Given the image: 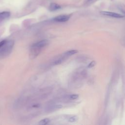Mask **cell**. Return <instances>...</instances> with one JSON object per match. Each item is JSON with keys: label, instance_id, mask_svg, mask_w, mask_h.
I'll use <instances>...</instances> for the list:
<instances>
[{"label": "cell", "instance_id": "obj_2", "mask_svg": "<svg viewBox=\"0 0 125 125\" xmlns=\"http://www.w3.org/2000/svg\"><path fill=\"white\" fill-rule=\"evenodd\" d=\"M101 13L103 15L111 17L113 18H122L124 17V15L119 13H115V12H109V11H102L101 12Z\"/></svg>", "mask_w": 125, "mask_h": 125}, {"label": "cell", "instance_id": "obj_15", "mask_svg": "<svg viewBox=\"0 0 125 125\" xmlns=\"http://www.w3.org/2000/svg\"><path fill=\"white\" fill-rule=\"evenodd\" d=\"M91 0H88V1H91Z\"/></svg>", "mask_w": 125, "mask_h": 125}, {"label": "cell", "instance_id": "obj_4", "mask_svg": "<svg viewBox=\"0 0 125 125\" xmlns=\"http://www.w3.org/2000/svg\"><path fill=\"white\" fill-rule=\"evenodd\" d=\"M49 43V42L47 40H42V41H40L36 43H35L33 44L34 45L37 46L38 47H40L41 48H43L45 46H46Z\"/></svg>", "mask_w": 125, "mask_h": 125}, {"label": "cell", "instance_id": "obj_5", "mask_svg": "<svg viewBox=\"0 0 125 125\" xmlns=\"http://www.w3.org/2000/svg\"><path fill=\"white\" fill-rule=\"evenodd\" d=\"M64 118L67 121L70 123L75 122L77 121L78 120V117L76 115H65Z\"/></svg>", "mask_w": 125, "mask_h": 125}, {"label": "cell", "instance_id": "obj_9", "mask_svg": "<svg viewBox=\"0 0 125 125\" xmlns=\"http://www.w3.org/2000/svg\"><path fill=\"white\" fill-rule=\"evenodd\" d=\"M78 52V50H70L69 51H67L66 52H65L63 55L66 56V57H68V56H70L71 55H73L76 53H77Z\"/></svg>", "mask_w": 125, "mask_h": 125}, {"label": "cell", "instance_id": "obj_7", "mask_svg": "<svg viewBox=\"0 0 125 125\" xmlns=\"http://www.w3.org/2000/svg\"><path fill=\"white\" fill-rule=\"evenodd\" d=\"M61 8V6L60 5L56 3H51L49 5V10L50 11H54L58 9H60Z\"/></svg>", "mask_w": 125, "mask_h": 125}, {"label": "cell", "instance_id": "obj_13", "mask_svg": "<svg viewBox=\"0 0 125 125\" xmlns=\"http://www.w3.org/2000/svg\"><path fill=\"white\" fill-rule=\"evenodd\" d=\"M96 62L95 61H92L88 65V68H92L93 67H94L95 65H96Z\"/></svg>", "mask_w": 125, "mask_h": 125}, {"label": "cell", "instance_id": "obj_1", "mask_svg": "<svg viewBox=\"0 0 125 125\" xmlns=\"http://www.w3.org/2000/svg\"><path fill=\"white\" fill-rule=\"evenodd\" d=\"M14 44L13 41H6L4 44L0 48V55L1 56H5L8 55L11 51Z\"/></svg>", "mask_w": 125, "mask_h": 125}, {"label": "cell", "instance_id": "obj_6", "mask_svg": "<svg viewBox=\"0 0 125 125\" xmlns=\"http://www.w3.org/2000/svg\"><path fill=\"white\" fill-rule=\"evenodd\" d=\"M10 16V13L8 11L0 12V22L8 18Z\"/></svg>", "mask_w": 125, "mask_h": 125}, {"label": "cell", "instance_id": "obj_14", "mask_svg": "<svg viewBox=\"0 0 125 125\" xmlns=\"http://www.w3.org/2000/svg\"><path fill=\"white\" fill-rule=\"evenodd\" d=\"M6 41H5V40H3V41H1V42H0V48L4 44V43L6 42Z\"/></svg>", "mask_w": 125, "mask_h": 125}, {"label": "cell", "instance_id": "obj_10", "mask_svg": "<svg viewBox=\"0 0 125 125\" xmlns=\"http://www.w3.org/2000/svg\"><path fill=\"white\" fill-rule=\"evenodd\" d=\"M117 7L118 9L124 15V17L125 16V5L123 3H119L117 5Z\"/></svg>", "mask_w": 125, "mask_h": 125}, {"label": "cell", "instance_id": "obj_3", "mask_svg": "<svg viewBox=\"0 0 125 125\" xmlns=\"http://www.w3.org/2000/svg\"><path fill=\"white\" fill-rule=\"evenodd\" d=\"M70 17V15H61L54 18L53 20L57 22H65L67 21L69 19Z\"/></svg>", "mask_w": 125, "mask_h": 125}, {"label": "cell", "instance_id": "obj_11", "mask_svg": "<svg viewBox=\"0 0 125 125\" xmlns=\"http://www.w3.org/2000/svg\"><path fill=\"white\" fill-rule=\"evenodd\" d=\"M50 122V120L49 118H44L40 121L39 122V124L40 125H46L49 124Z\"/></svg>", "mask_w": 125, "mask_h": 125}, {"label": "cell", "instance_id": "obj_8", "mask_svg": "<svg viewBox=\"0 0 125 125\" xmlns=\"http://www.w3.org/2000/svg\"><path fill=\"white\" fill-rule=\"evenodd\" d=\"M62 107V105H60V104H57V105H51L50 106H49L47 110H48V112H50V111H53L54 110H58L59 109H60Z\"/></svg>", "mask_w": 125, "mask_h": 125}, {"label": "cell", "instance_id": "obj_12", "mask_svg": "<svg viewBox=\"0 0 125 125\" xmlns=\"http://www.w3.org/2000/svg\"><path fill=\"white\" fill-rule=\"evenodd\" d=\"M79 95L78 94H71L67 96V98L70 100H76L78 98Z\"/></svg>", "mask_w": 125, "mask_h": 125}]
</instances>
